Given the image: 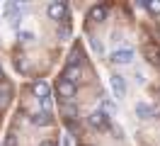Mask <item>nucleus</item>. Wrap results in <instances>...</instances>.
I'll return each instance as SVG.
<instances>
[{
    "label": "nucleus",
    "instance_id": "1",
    "mask_svg": "<svg viewBox=\"0 0 160 146\" xmlns=\"http://www.w3.org/2000/svg\"><path fill=\"white\" fill-rule=\"evenodd\" d=\"M56 90H58V95L63 97V100H73L75 97V93H78V88H75V83H68V80H63V78H58V83H56Z\"/></svg>",
    "mask_w": 160,
    "mask_h": 146
},
{
    "label": "nucleus",
    "instance_id": "2",
    "mask_svg": "<svg viewBox=\"0 0 160 146\" xmlns=\"http://www.w3.org/2000/svg\"><path fill=\"white\" fill-rule=\"evenodd\" d=\"M112 63H119V66H126L133 61V49H117V51H112L109 56Z\"/></svg>",
    "mask_w": 160,
    "mask_h": 146
},
{
    "label": "nucleus",
    "instance_id": "3",
    "mask_svg": "<svg viewBox=\"0 0 160 146\" xmlns=\"http://www.w3.org/2000/svg\"><path fill=\"white\" fill-rule=\"evenodd\" d=\"M66 12H68L66 3H61V0H53V3H49V17H51V19L61 22V19H66Z\"/></svg>",
    "mask_w": 160,
    "mask_h": 146
},
{
    "label": "nucleus",
    "instance_id": "4",
    "mask_svg": "<svg viewBox=\"0 0 160 146\" xmlns=\"http://www.w3.org/2000/svg\"><path fill=\"white\" fill-rule=\"evenodd\" d=\"M88 122H90L92 129H107V124H109V117L104 115L102 110H95V112L88 117Z\"/></svg>",
    "mask_w": 160,
    "mask_h": 146
},
{
    "label": "nucleus",
    "instance_id": "5",
    "mask_svg": "<svg viewBox=\"0 0 160 146\" xmlns=\"http://www.w3.org/2000/svg\"><path fill=\"white\" fill-rule=\"evenodd\" d=\"M109 83H112V90H114V95H117V97L126 95V78H124V76L114 73V76L109 78Z\"/></svg>",
    "mask_w": 160,
    "mask_h": 146
},
{
    "label": "nucleus",
    "instance_id": "6",
    "mask_svg": "<svg viewBox=\"0 0 160 146\" xmlns=\"http://www.w3.org/2000/svg\"><path fill=\"white\" fill-rule=\"evenodd\" d=\"M32 93H34V97H37V100H46V97H49V93H51V88H49V83H46V80H37V83L32 85Z\"/></svg>",
    "mask_w": 160,
    "mask_h": 146
},
{
    "label": "nucleus",
    "instance_id": "7",
    "mask_svg": "<svg viewBox=\"0 0 160 146\" xmlns=\"http://www.w3.org/2000/svg\"><path fill=\"white\" fill-rule=\"evenodd\" d=\"M143 54H146V58H148L150 63H160V49H158V44H146V46H143Z\"/></svg>",
    "mask_w": 160,
    "mask_h": 146
},
{
    "label": "nucleus",
    "instance_id": "8",
    "mask_svg": "<svg viewBox=\"0 0 160 146\" xmlns=\"http://www.w3.org/2000/svg\"><path fill=\"white\" fill-rule=\"evenodd\" d=\"M136 115H138L141 119H153V117H155V110H153L148 102H138V105H136Z\"/></svg>",
    "mask_w": 160,
    "mask_h": 146
},
{
    "label": "nucleus",
    "instance_id": "9",
    "mask_svg": "<svg viewBox=\"0 0 160 146\" xmlns=\"http://www.w3.org/2000/svg\"><path fill=\"white\" fill-rule=\"evenodd\" d=\"M88 17H90L92 22H102V19L107 17V8H104V5H95V8H90Z\"/></svg>",
    "mask_w": 160,
    "mask_h": 146
},
{
    "label": "nucleus",
    "instance_id": "10",
    "mask_svg": "<svg viewBox=\"0 0 160 146\" xmlns=\"http://www.w3.org/2000/svg\"><path fill=\"white\" fill-rule=\"evenodd\" d=\"M63 80H68V83H75V80H78L80 78V68L78 66H66V71H63Z\"/></svg>",
    "mask_w": 160,
    "mask_h": 146
},
{
    "label": "nucleus",
    "instance_id": "11",
    "mask_svg": "<svg viewBox=\"0 0 160 146\" xmlns=\"http://www.w3.org/2000/svg\"><path fill=\"white\" fill-rule=\"evenodd\" d=\"M100 110H102V112H104L107 117H112L114 112H117V105L112 102V97H104V100H102V107H100Z\"/></svg>",
    "mask_w": 160,
    "mask_h": 146
},
{
    "label": "nucleus",
    "instance_id": "12",
    "mask_svg": "<svg viewBox=\"0 0 160 146\" xmlns=\"http://www.w3.org/2000/svg\"><path fill=\"white\" fill-rule=\"evenodd\" d=\"M141 5L148 10L153 17H158V15H160V0H148V3H141Z\"/></svg>",
    "mask_w": 160,
    "mask_h": 146
},
{
    "label": "nucleus",
    "instance_id": "13",
    "mask_svg": "<svg viewBox=\"0 0 160 146\" xmlns=\"http://www.w3.org/2000/svg\"><path fill=\"white\" fill-rule=\"evenodd\" d=\"M32 122L34 124H51V115L49 112H37V115H32Z\"/></svg>",
    "mask_w": 160,
    "mask_h": 146
},
{
    "label": "nucleus",
    "instance_id": "14",
    "mask_svg": "<svg viewBox=\"0 0 160 146\" xmlns=\"http://www.w3.org/2000/svg\"><path fill=\"white\" fill-rule=\"evenodd\" d=\"M80 63H82V54H80L78 49H73V51H70V58H68V66H78L80 68Z\"/></svg>",
    "mask_w": 160,
    "mask_h": 146
},
{
    "label": "nucleus",
    "instance_id": "15",
    "mask_svg": "<svg viewBox=\"0 0 160 146\" xmlns=\"http://www.w3.org/2000/svg\"><path fill=\"white\" fill-rule=\"evenodd\" d=\"M61 115H66V119H75L78 110H75V105H63L61 107Z\"/></svg>",
    "mask_w": 160,
    "mask_h": 146
},
{
    "label": "nucleus",
    "instance_id": "16",
    "mask_svg": "<svg viewBox=\"0 0 160 146\" xmlns=\"http://www.w3.org/2000/svg\"><path fill=\"white\" fill-rule=\"evenodd\" d=\"M10 85H0V105H5L8 100H10Z\"/></svg>",
    "mask_w": 160,
    "mask_h": 146
},
{
    "label": "nucleus",
    "instance_id": "17",
    "mask_svg": "<svg viewBox=\"0 0 160 146\" xmlns=\"http://www.w3.org/2000/svg\"><path fill=\"white\" fill-rule=\"evenodd\" d=\"M20 41L29 44V41H34V34H32V32H20Z\"/></svg>",
    "mask_w": 160,
    "mask_h": 146
},
{
    "label": "nucleus",
    "instance_id": "18",
    "mask_svg": "<svg viewBox=\"0 0 160 146\" xmlns=\"http://www.w3.org/2000/svg\"><path fill=\"white\" fill-rule=\"evenodd\" d=\"M90 46H92V51H97V54H102V51H104V49H102V44H100V41H95V39L90 41Z\"/></svg>",
    "mask_w": 160,
    "mask_h": 146
},
{
    "label": "nucleus",
    "instance_id": "19",
    "mask_svg": "<svg viewBox=\"0 0 160 146\" xmlns=\"http://www.w3.org/2000/svg\"><path fill=\"white\" fill-rule=\"evenodd\" d=\"M68 34H70V27H68V24H66L63 29H58V37H68Z\"/></svg>",
    "mask_w": 160,
    "mask_h": 146
},
{
    "label": "nucleus",
    "instance_id": "20",
    "mask_svg": "<svg viewBox=\"0 0 160 146\" xmlns=\"http://www.w3.org/2000/svg\"><path fill=\"white\" fill-rule=\"evenodd\" d=\"M5 144H8V146H15V136L10 134V136H8V141H5Z\"/></svg>",
    "mask_w": 160,
    "mask_h": 146
},
{
    "label": "nucleus",
    "instance_id": "21",
    "mask_svg": "<svg viewBox=\"0 0 160 146\" xmlns=\"http://www.w3.org/2000/svg\"><path fill=\"white\" fill-rule=\"evenodd\" d=\"M39 146H56V144H53V141H41Z\"/></svg>",
    "mask_w": 160,
    "mask_h": 146
},
{
    "label": "nucleus",
    "instance_id": "22",
    "mask_svg": "<svg viewBox=\"0 0 160 146\" xmlns=\"http://www.w3.org/2000/svg\"><path fill=\"white\" fill-rule=\"evenodd\" d=\"M0 80H2V66H0Z\"/></svg>",
    "mask_w": 160,
    "mask_h": 146
},
{
    "label": "nucleus",
    "instance_id": "23",
    "mask_svg": "<svg viewBox=\"0 0 160 146\" xmlns=\"http://www.w3.org/2000/svg\"><path fill=\"white\" fill-rule=\"evenodd\" d=\"M158 32H160V27H158Z\"/></svg>",
    "mask_w": 160,
    "mask_h": 146
}]
</instances>
